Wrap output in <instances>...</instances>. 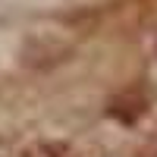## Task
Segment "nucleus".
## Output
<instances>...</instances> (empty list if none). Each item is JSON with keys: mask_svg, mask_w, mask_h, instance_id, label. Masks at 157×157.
<instances>
[{"mask_svg": "<svg viewBox=\"0 0 157 157\" xmlns=\"http://www.w3.org/2000/svg\"><path fill=\"white\" fill-rule=\"evenodd\" d=\"M6 154H10V145H6L3 138H0V157H6Z\"/></svg>", "mask_w": 157, "mask_h": 157, "instance_id": "f03ea898", "label": "nucleus"}, {"mask_svg": "<svg viewBox=\"0 0 157 157\" xmlns=\"http://www.w3.org/2000/svg\"><path fill=\"white\" fill-rule=\"evenodd\" d=\"M22 157H72V151L66 145H60V141H38Z\"/></svg>", "mask_w": 157, "mask_h": 157, "instance_id": "f257e3e1", "label": "nucleus"}]
</instances>
